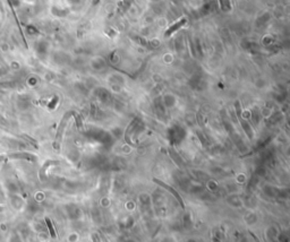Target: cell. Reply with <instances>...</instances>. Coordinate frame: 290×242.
Segmentation results:
<instances>
[{"instance_id": "2", "label": "cell", "mask_w": 290, "mask_h": 242, "mask_svg": "<svg viewBox=\"0 0 290 242\" xmlns=\"http://www.w3.org/2000/svg\"><path fill=\"white\" fill-rule=\"evenodd\" d=\"M185 22H186V19H182V21H179V22H178L177 24H176V25L171 26L169 30H168V32L165 33V36H169V35L171 34V33H173V32L177 30V28H179V27H180V26H182V24H185Z\"/></svg>"}, {"instance_id": "1", "label": "cell", "mask_w": 290, "mask_h": 242, "mask_svg": "<svg viewBox=\"0 0 290 242\" xmlns=\"http://www.w3.org/2000/svg\"><path fill=\"white\" fill-rule=\"evenodd\" d=\"M74 114V112H68L67 114H66L65 117H64V119L61 120V123L60 126H59V129H58V132H57V145L60 143L61 140V137H62V134H64V129H65L66 125H67V122H68V119H69Z\"/></svg>"}, {"instance_id": "3", "label": "cell", "mask_w": 290, "mask_h": 242, "mask_svg": "<svg viewBox=\"0 0 290 242\" xmlns=\"http://www.w3.org/2000/svg\"><path fill=\"white\" fill-rule=\"evenodd\" d=\"M155 182H158V183H160V185H161V186H162V187H165V188H167V189H168V190L170 191V192H172V194L175 195V197H176V198L178 199V201H179V203L182 204V206H184V203H182V198L179 197V195H178L177 192H176V191L173 190L172 188H170V187H168V186H167V185H165V183H162V182H159V181H158V180H155Z\"/></svg>"}]
</instances>
